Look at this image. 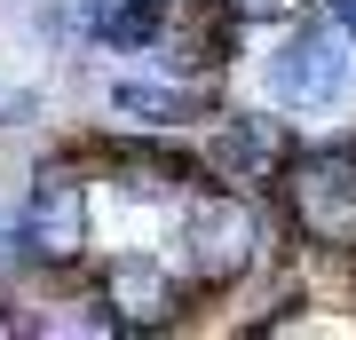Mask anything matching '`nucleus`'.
<instances>
[{
  "instance_id": "obj_1",
  "label": "nucleus",
  "mask_w": 356,
  "mask_h": 340,
  "mask_svg": "<svg viewBox=\"0 0 356 340\" xmlns=\"http://www.w3.org/2000/svg\"><path fill=\"white\" fill-rule=\"evenodd\" d=\"M182 269L198 277L206 301H229V293L261 285L277 269V253H293L277 206L254 198V190H229V182H198L191 198L175 206V238H166Z\"/></svg>"
},
{
  "instance_id": "obj_7",
  "label": "nucleus",
  "mask_w": 356,
  "mask_h": 340,
  "mask_svg": "<svg viewBox=\"0 0 356 340\" xmlns=\"http://www.w3.org/2000/svg\"><path fill=\"white\" fill-rule=\"evenodd\" d=\"M79 151H88L95 182L111 190L119 206H159V214H175V206L206 182V166H198V151H191V135L119 127V135H88Z\"/></svg>"
},
{
  "instance_id": "obj_6",
  "label": "nucleus",
  "mask_w": 356,
  "mask_h": 340,
  "mask_svg": "<svg viewBox=\"0 0 356 340\" xmlns=\"http://www.w3.org/2000/svg\"><path fill=\"white\" fill-rule=\"evenodd\" d=\"M191 151L206 166V182H229V190H254L269 198L285 175V159L301 151V127H293L277 103H214L198 127H191Z\"/></svg>"
},
{
  "instance_id": "obj_4",
  "label": "nucleus",
  "mask_w": 356,
  "mask_h": 340,
  "mask_svg": "<svg viewBox=\"0 0 356 340\" xmlns=\"http://www.w3.org/2000/svg\"><path fill=\"white\" fill-rule=\"evenodd\" d=\"M254 79H261V95L277 111H341L356 95V32L325 24L317 8H301V16L261 32Z\"/></svg>"
},
{
  "instance_id": "obj_10",
  "label": "nucleus",
  "mask_w": 356,
  "mask_h": 340,
  "mask_svg": "<svg viewBox=\"0 0 356 340\" xmlns=\"http://www.w3.org/2000/svg\"><path fill=\"white\" fill-rule=\"evenodd\" d=\"M309 8H317L325 24H341V32H356V0H309Z\"/></svg>"
},
{
  "instance_id": "obj_8",
  "label": "nucleus",
  "mask_w": 356,
  "mask_h": 340,
  "mask_svg": "<svg viewBox=\"0 0 356 340\" xmlns=\"http://www.w3.org/2000/svg\"><path fill=\"white\" fill-rule=\"evenodd\" d=\"M103 103H111V119L127 127H151V135H191V127L222 103V88H206V79H175V72H119L111 88H103Z\"/></svg>"
},
{
  "instance_id": "obj_9",
  "label": "nucleus",
  "mask_w": 356,
  "mask_h": 340,
  "mask_svg": "<svg viewBox=\"0 0 356 340\" xmlns=\"http://www.w3.org/2000/svg\"><path fill=\"white\" fill-rule=\"evenodd\" d=\"M0 127H40V88H0Z\"/></svg>"
},
{
  "instance_id": "obj_5",
  "label": "nucleus",
  "mask_w": 356,
  "mask_h": 340,
  "mask_svg": "<svg viewBox=\"0 0 356 340\" xmlns=\"http://www.w3.org/2000/svg\"><path fill=\"white\" fill-rule=\"evenodd\" d=\"M88 285L111 301V316H119V332H127V340L191 332L198 309H206L198 277H191V269H182L166 245H159V253H151V245H111V253H95Z\"/></svg>"
},
{
  "instance_id": "obj_2",
  "label": "nucleus",
  "mask_w": 356,
  "mask_h": 340,
  "mask_svg": "<svg viewBox=\"0 0 356 340\" xmlns=\"http://www.w3.org/2000/svg\"><path fill=\"white\" fill-rule=\"evenodd\" d=\"M269 206H277L301 261H325L348 277V261H356V127L301 135V151L285 159Z\"/></svg>"
},
{
  "instance_id": "obj_3",
  "label": "nucleus",
  "mask_w": 356,
  "mask_h": 340,
  "mask_svg": "<svg viewBox=\"0 0 356 340\" xmlns=\"http://www.w3.org/2000/svg\"><path fill=\"white\" fill-rule=\"evenodd\" d=\"M16 238L40 285H79L95 269V166L88 151H48L16 190Z\"/></svg>"
}]
</instances>
